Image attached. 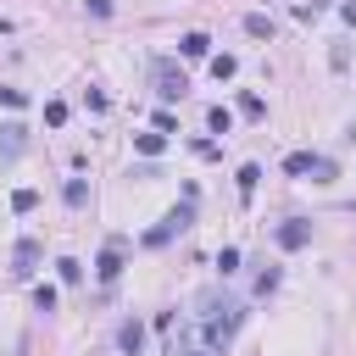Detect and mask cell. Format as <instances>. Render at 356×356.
<instances>
[{
    "label": "cell",
    "instance_id": "1",
    "mask_svg": "<svg viewBox=\"0 0 356 356\" xmlns=\"http://www.w3.org/2000/svg\"><path fill=\"white\" fill-rule=\"evenodd\" d=\"M195 306H200V312H195V323H200V345H206V350H228V339H234V334H239V323L250 317V312H245V300L217 295V289H206Z\"/></svg>",
    "mask_w": 356,
    "mask_h": 356
},
{
    "label": "cell",
    "instance_id": "2",
    "mask_svg": "<svg viewBox=\"0 0 356 356\" xmlns=\"http://www.w3.org/2000/svg\"><path fill=\"white\" fill-rule=\"evenodd\" d=\"M189 222H195V200L184 195V206H172V211H167V217H161V222H156V228L145 234V245H150V250H161V245H167L172 234H184Z\"/></svg>",
    "mask_w": 356,
    "mask_h": 356
},
{
    "label": "cell",
    "instance_id": "3",
    "mask_svg": "<svg viewBox=\"0 0 356 356\" xmlns=\"http://www.w3.org/2000/svg\"><path fill=\"white\" fill-rule=\"evenodd\" d=\"M150 83H156V95H161V106H172V100H184V89H189V78L161 56L156 67H150Z\"/></svg>",
    "mask_w": 356,
    "mask_h": 356
},
{
    "label": "cell",
    "instance_id": "4",
    "mask_svg": "<svg viewBox=\"0 0 356 356\" xmlns=\"http://www.w3.org/2000/svg\"><path fill=\"white\" fill-rule=\"evenodd\" d=\"M273 245H278V250H306V245H312V222H306V217H284V222L273 228Z\"/></svg>",
    "mask_w": 356,
    "mask_h": 356
},
{
    "label": "cell",
    "instance_id": "5",
    "mask_svg": "<svg viewBox=\"0 0 356 356\" xmlns=\"http://www.w3.org/2000/svg\"><path fill=\"white\" fill-rule=\"evenodd\" d=\"M95 278H100L106 289L122 278V239H106V250H100V261H95Z\"/></svg>",
    "mask_w": 356,
    "mask_h": 356
},
{
    "label": "cell",
    "instance_id": "6",
    "mask_svg": "<svg viewBox=\"0 0 356 356\" xmlns=\"http://www.w3.org/2000/svg\"><path fill=\"white\" fill-rule=\"evenodd\" d=\"M117 350L122 356H145V323L139 317H122L117 323Z\"/></svg>",
    "mask_w": 356,
    "mask_h": 356
},
{
    "label": "cell",
    "instance_id": "7",
    "mask_svg": "<svg viewBox=\"0 0 356 356\" xmlns=\"http://www.w3.org/2000/svg\"><path fill=\"white\" fill-rule=\"evenodd\" d=\"M39 256H44V245H39V239H17V250H11V273H17V278H28V273L39 267Z\"/></svg>",
    "mask_w": 356,
    "mask_h": 356
},
{
    "label": "cell",
    "instance_id": "8",
    "mask_svg": "<svg viewBox=\"0 0 356 356\" xmlns=\"http://www.w3.org/2000/svg\"><path fill=\"white\" fill-rule=\"evenodd\" d=\"M284 172H289V178H312V172H317V150H289V156H284Z\"/></svg>",
    "mask_w": 356,
    "mask_h": 356
},
{
    "label": "cell",
    "instance_id": "9",
    "mask_svg": "<svg viewBox=\"0 0 356 356\" xmlns=\"http://www.w3.org/2000/svg\"><path fill=\"white\" fill-rule=\"evenodd\" d=\"M206 50H211V33H200V28H189V33L178 39V56H189V61H200Z\"/></svg>",
    "mask_w": 356,
    "mask_h": 356
},
{
    "label": "cell",
    "instance_id": "10",
    "mask_svg": "<svg viewBox=\"0 0 356 356\" xmlns=\"http://www.w3.org/2000/svg\"><path fill=\"white\" fill-rule=\"evenodd\" d=\"M22 145H28V128L22 122H6L0 128V156H22Z\"/></svg>",
    "mask_w": 356,
    "mask_h": 356
},
{
    "label": "cell",
    "instance_id": "11",
    "mask_svg": "<svg viewBox=\"0 0 356 356\" xmlns=\"http://www.w3.org/2000/svg\"><path fill=\"white\" fill-rule=\"evenodd\" d=\"M234 184H239V200H250V195H256V184H261V161H245V167L234 172Z\"/></svg>",
    "mask_w": 356,
    "mask_h": 356
},
{
    "label": "cell",
    "instance_id": "12",
    "mask_svg": "<svg viewBox=\"0 0 356 356\" xmlns=\"http://www.w3.org/2000/svg\"><path fill=\"white\" fill-rule=\"evenodd\" d=\"M245 33H250V39H273V33H278V22H273L267 11H250V17H245Z\"/></svg>",
    "mask_w": 356,
    "mask_h": 356
},
{
    "label": "cell",
    "instance_id": "13",
    "mask_svg": "<svg viewBox=\"0 0 356 356\" xmlns=\"http://www.w3.org/2000/svg\"><path fill=\"white\" fill-rule=\"evenodd\" d=\"M61 200H67L72 211H83V206H89V184H83V178H67V184H61Z\"/></svg>",
    "mask_w": 356,
    "mask_h": 356
},
{
    "label": "cell",
    "instance_id": "14",
    "mask_svg": "<svg viewBox=\"0 0 356 356\" xmlns=\"http://www.w3.org/2000/svg\"><path fill=\"white\" fill-rule=\"evenodd\" d=\"M234 72H239V56H228V50H222V56H211V78H217V83H228Z\"/></svg>",
    "mask_w": 356,
    "mask_h": 356
},
{
    "label": "cell",
    "instance_id": "15",
    "mask_svg": "<svg viewBox=\"0 0 356 356\" xmlns=\"http://www.w3.org/2000/svg\"><path fill=\"white\" fill-rule=\"evenodd\" d=\"M239 111H245L250 122H261V117H267V100H261L256 89H245V95H239Z\"/></svg>",
    "mask_w": 356,
    "mask_h": 356
},
{
    "label": "cell",
    "instance_id": "16",
    "mask_svg": "<svg viewBox=\"0 0 356 356\" xmlns=\"http://www.w3.org/2000/svg\"><path fill=\"white\" fill-rule=\"evenodd\" d=\"M206 128H211V134H234V111H228V106H211V111H206Z\"/></svg>",
    "mask_w": 356,
    "mask_h": 356
},
{
    "label": "cell",
    "instance_id": "17",
    "mask_svg": "<svg viewBox=\"0 0 356 356\" xmlns=\"http://www.w3.org/2000/svg\"><path fill=\"white\" fill-rule=\"evenodd\" d=\"M134 145H139V156H161V150H167V134L150 128V134H134Z\"/></svg>",
    "mask_w": 356,
    "mask_h": 356
},
{
    "label": "cell",
    "instance_id": "18",
    "mask_svg": "<svg viewBox=\"0 0 356 356\" xmlns=\"http://www.w3.org/2000/svg\"><path fill=\"white\" fill-rule=\"evenodd\" d=\"M56 278H61V284H78V278H83V261H78V256H61V261H56Z\"/></svg>",
    "mask_w": 356,
    "mask_h": 356
},
{
    "label": "cell",
    "instance_id": "19",
    "mask_svg": "<svg viewBox=\"0 0 356 356\" xmlns=\"http://www.w3.org/2000/svg\"><path fill=\"white\" fill-rule=\"evenodd\" d=\"M33 306L50 317V312H56V284H33Z\"/></svg>",
    "mask_w": 356,
    "mask_h": 356
},
{
    "label": "cell",
    "instance_id": "20",
    "mask_svg": "<svg viewBox=\"0 0 356 356\" xmlns=\"http://www.w3.org/2000/svg\"><path fill=\"white\" fill-rule=\"evenodd\" d=\"M83 100H89V111H95V117H106V111H111V95H106V89H83Z\"/></svg>",
    "mask_w": 356,
    "mask_h": 356
},
{
    "label": "cell",
    "instance_id": "21",
    "mask_svg": "<svg viewBox=\"0 0 356 356\" xmlns=\"http://www.w3.org/2000/svg\"><path fill=\"white\" fill-rule=\"evenodd\" d=\"M61 122H67V100H50L44 106V128H61Z\"/></svg>",
    "mask_w": 356,
    "mask_h": 356
},
{
    "label": "cell",
    "instance_id": "22",
    "mask_svg": "<svg viewBox=\"0 0 356 356\" xmlns=\"http://www.w3.org/2000/svg\"><path fill=\"white\" fill-rule=\"evenodd\" d=\"M33 206H39V189H17L11 195V211H33Z\"/></svg>",
    "mask_w": 356,
    "mask_h": 356
},
{
    "label": "cell",
    "instance_id": "23",
    "mask_svg": "<svg viewBox=\"0 0 356 356\" xmlns=\"http://www.w3.org/2000/svg\"><path fill=\"white\" fill-rule=\"evenodd\" d=\"M150 122H156V134H178V117H172V111H167V106H161V111H156V117H150Z\"/></svg>",
    "mask_w": 356,
    "mask_h": 356
},
{
    "label": "cell",
    "instance_id": "24",
    "mask_svg": "<svg viewBox=\"0 0 356 356\" xmlns=\"http://www.w3.org/2000/svg\"><path fill=\"white\" fill-rule=\"evenodd\" d=\"M278 289V267H267V273H256V295H273Z\"/></svg>",
    "mask_w": 356,
    "mask_h": 356
},
{
    "label": "cell",
    "instance_id": "25",
    "mask_svg": "<svg viewBox=\"0 0 356 356\" xmlns=\"http://www.w3.org/2000/svg\"><path fill=\"white\" fill-rule=\"evenodd\" d=\"M217 267H222V278H228V273H239V250H234V245H228V250H222V256H217Z\"/></svg>",
    "mask_w": 356,
    "mask_h": 356
},
{
    "label": "cell",
    "instance_id": "26",
    "mask_svg": "<svg viewBox=\"0 0 356 356\" xmlns=\"http://www.w3.org/2000/svg\"><path fill=\"white\" fill-rule=\"evenodd\" d=\"M189 150H195L200 161H211V156H217V145H211V139H189Z\"/></svg>",
    "mask_w": 356,
    "mask_h": 356
},
{
    "label": "cell",
    "instance_id": "27",
    "mask_svg": "<svg viewBox=\"0 0 356 356\" xmlns=\"http://www.w3.org/2000/svg\"><path fill=\"white\" fill-rule=\"evenodd\" d=\"M312 178H317V184H334V161H328V156H317V172H312Z\"/></svg>",
    "mask_w": 356,
    "mask_h": 356
},
{
    "label": "cell",
    "instance_id": "28",
    "mask_svg": "<svg viewBox=\"0 0 356 356\" xmlns=\"http://www.w3.org/2000/svg\"><path fill=\"white\" fill-rule=\"evenodd\" d=\"M22 100H28L22 89H6V83H0V106H22Z\"/></svg>",
    "mask_w": 356,
    "mask_h": 356
},
{
    "label": "cell",
    "instance_id": "29",
    "mask_svg": "<svg viewBox=\"0 0 356 356\" xmlns=\"http://www.w3.org/2000/svg\"><path fill=\"white\" fill-rule=\"evenodd\" d=\"M83 6H89L95 17H111V0H83Z\"/></svg>",
    "mask_w": 356,
    "mask_h": 356
},
{
    "label": "cell",
    "instance_id": "30",
    "mask_svg": "<svg viewBox=\"0 0 356 356\" xmlns=\"http://www.w3.org/2000/svg\"><path fill=\"white\" fill-rule=\"evenodd\" d=\"M339 17H345V22L356 28V0H350V6H339Z\"/></svg>",
    "mask_w": 356,
    "mask_h": 356
},
{
    "label": "cell",
    "instance_id": "31",
    "mask_svg": "<svg viewBox=\"0 0 356 356\" xmlns=\"http://www.w3.org/2000/svg\"><path fill=\"white\" fill-rule=\"evenodd\" d=\"M172 356H206V350H200V345L189 339V345H184V350H172Z\"/></svg>",
    "mask_w": 356,
    "mask_h": 356
},
{
    "label": "cell",
    "instance_id": "32",
    "mask_svg": "<svg viewBox=\"0 0 356 356\" xmlns=\"http://www.w3.org/2000/svg\"><path fill=\"white\" fill-rule=\"evenodd\" d=\"M0 33H11V22H6V17H0Z\"/></svg>",
    "mask_w": 356,
    "mask_h": 356
}]
</instances>
